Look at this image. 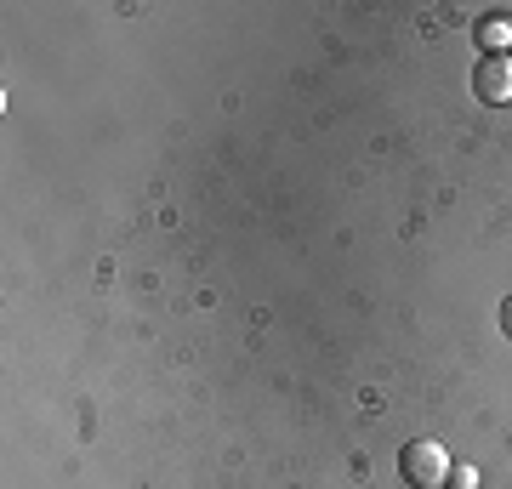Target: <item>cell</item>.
Wrapping results in <instances>:
<instances>
[{
	"instance_id": "cell-1",
	"label": "cell",
	"mask_w": 512,
	"mask_h": 489,
	"mask_svg": "<svg viewBox=\"0 0 512 489\" xmlns=\"http://www.w3.org/2000/svg\"><path fill=\"white\" fill-rule=\"evenodd\" d=\"M450 450L433 444V438H416V444H404L399 450V472L410 489H450Z\"/></svg>"
},
{
	"instance_id": "cell-2",
	"label": "cell",
	"mask_w": 512,
	"mask_h": 489,
	"mask_svg": "<svg viewBox=\"0 0 512 489\" xmlns=\"http://www.w3.org/2000/svg\"><path fill=\"white\" fill-rule=\"evenodd\" d=\"M473 91L484 97V103H495V109L512 103V52L507 57H484V63L473 69Z\"/></svg>"
},
{
	"instance_id": "cell-3",
	"label": "cell",
	"mask_w": 512,
	"mask_h": 489,
	"mask_svg": "<svg viewBox=\"0 0 512 489\" xmlns=\"http://www.w3.org/2000/svg\"><path fill=\"white\" fill-rule=\"evenodd\" d=\"M473 40L484 46V57H507L512 52V18H501V12H495V18H484L473 29Z\"/></svg>"
},
{
	"instance_id": "cell-4",
	"label": "cell",
	"mask_w": 512,
	"mask_h": 489,
	"mask_svg": "<svg viewBox=\"0 0 512 489\" xmlns=\"http://www.w3.org/2000/svg\"><path fill=\"white\" fill-rule=\"evenodd\" d=\"M450 489H478V467H450Z\"/></svg>"
},
{
	"instance_id": "cell-5",
	"label": "cell",
	"mask_w": 512,
	"mask_h": 489,
	"mask_svg": "<svg viewBox=\"0 0 512 489\" xmlns=\"http://www.w3.org/2000/svg\"><path fill=\"white\" fill-rule=\"evenodd\" d=\"M501 330H507V336H512V296H507V302H501Z\"/></svg>"
}]
</instances>
